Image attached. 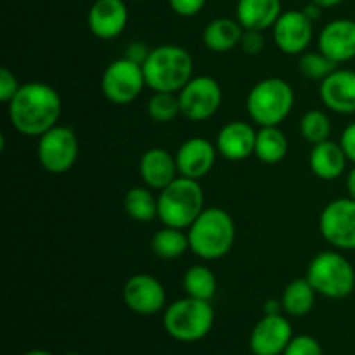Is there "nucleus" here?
Returning a JSON list of instances; mask_svg holds the SVG:
<instances>
[{
    "mask_svg": "<svg viewBox=\"0 0 355 355\" xmlns=\"http://www.w3.org/2000/svg\"><path fill=\"white\" fill-rule=\"evenodd\" d=\"M319 96L322 104L333 113H355V71L336 68L319 83Z\"/></svg>",
    "mask_w": 355,
    "mask_h": 355,
    "instance_id": "nucleus-18",
    "label": "nucleus"
},
{
    "mask_svg": "<svg viewBox=\"0 0 355 355\" xmlns=\"http://www.w3.org/2000/svg\"><path fill=\"white\" fill-rule=\"evenodd\" d=\"M182 286L187 297L210 302L217 293V277L207 266L196 263L184 272Z\"/></svg>",
    "mask_w": 355,
    "mask_h": 355,
    "instance_id": "nucleus-28",
    "label": "nucleus"
},
{
    "mask_svg": "<svg viewBox=\"0 0 355 355\" xmlns=\"http://www.w3.org/2000/svg\"><path fill=\"white\" fill-rule=\"evenodd\" d=\"M148 114L156 123H170L180 114L179 94L155 92L148 101Z\"/></svg>",
    "mask_w": 355,
    "mask_h": 355,
    "instance_id": "nucleus-30",
    "label": "nucleus"
},
{
    "mask_svg": "<svg viewBox=\"0 0 355 355\" xmlns=\"http://www.w3.org/2000/svg\"><path fill=\"white\" fill-rule=\"evenodd\" d=\"M187 250H189V238H187V232H184V229L163 225L151 238V252L158 259H179Z\"/></svg>",
    "mask_w": 355,
    "mask_h": 355,
    "instance_id": "nucleus-26",
    "label": "nucleus"
},
{
    "mask_svg": "<svg viewBox=\"0 0 355 355\" xmlns=\"http://www.w3.org/2000/svg\"><path fill=\"white\" fill-rule=\"evenodd\" d=\"M295 104V90L286 80L263 78L252 87L246 97V113L259 127H279Z\"/></svg>",
    "mask_w": 355,
    "mask_h": 355,
    "instance_id": "nucleus-4",
    "label": "nucleus"
},
{
    "mask_svg": "<svg viewBox=\"0 0 355 355\" xmlns=\"http://www.w3.org/2000/svg\"><path fill=\"white\" fill-rule=\"evenodd\" d=\"M347 162L349 158L340 142H333L331 139L312 146L311 156H309L312 173L321 180H335L342 177L347 168Z\"/></svg>",
    "mask_w": 355,
    "mask_h": 355,
    "instance_id": "nucleus-22",
    "label": "nucleus"
},
{
    "mask_svg": "<svg viewBox=\"0 0 355 355\" xmlns=\"http://www.w3.org/2000/svg\"><path fill=\"white\" fill-rule=\"evenodd\" d=\"M312 23L302 9L284 10L272 26L274 44L288 55L304 54L314 37Z\"/></svg>",
    "mask_w": 355,
    "mask_h": 355,
    "instance_id": "nucleus-12",
    "label": "nucleus"
},
{
    "mask_svg": "<svg viewBox=\"0 0 355 355\" xmlns=\"http://www.w3.org/2000/svg\"><path fill=\"white\" fill-rule=\"evenodd\" d=\"M347 191H349V198H352L355 201V165L347 175Z\"/></svg>",
    "mask_w": 355,
    "mask_h": 355,
    "instance_id": "nucleus-40",
    "label": "nucleus"
},
{
    "mask_svg": "<svg viewBox=\"0 0 355 355\" xmlns=\"http://www.w3.org/2000/svg\"><path fill=\"white\" fill-rule=\"evenodd\" d=\"M293 336V328L286 315L263 314L252 329L250 350L253 355H283Z\"/></svg>",
    "mask_w": 355,
    "mask_h": 355,
    "instance_id": "nucleus-13",
    "label": "nucleus"
},
{
    "mask_svg": "<svg viewBox=\"0 0 355 355\" xmlns=\"http://www.w3.org/2000/svg\"><path fill=\"white\" fill-rule=\"evenodd\" d=\"M170 9L180 17H193L203 10L207 0H168Z\"/></svg>",
    "mask_w": 355,
    "mask_h": 355,
    "instance_id": "nucleus-35",
    "label": "nucleus"
},
{
    "mask_svg": "<svg viewBox=\"0 0 355 355\" xmlns=\"http://www.w3.org/2000/svg\"><path fill=\"white\" fill-rule=\"evenodd\" d=\"M222 87L214 76H193L179 92L180 114L189 121H205L222 106Z\"/></svg>",
    "mask_w": 355,
    "mask_h": 355,
    "instance_id": "nucleus-10",
    "label": "nucleus"
},
{
    "mask_svg": "<svg viewBox=\"0 0 355 355\" xmlns=\"http://www.w3.org/2000/svg\"><path fill=\"white\" fill-rule=\"evenodd\" d=\"M336 66L338 64L326 54H322L321 51L304 52V54H300V59H298V69H300L302 75L307 76L309 80H315L319 83L326 76L331 75L336 69Z\"/></svg>",
    "mask_w": 355,
    "mask_h": 355,
    "instance_id": "nucleus-31",
    "label": "nucleus"
},
{
    "mask_svg": "<svg viewBox=\"0 0 355 355\" xmlns=\"http://www.w3.org/2000/svg\"><path fill=\"white\" fill-rule=\"evenodd\" d=\"M319 231L333 248L340 252L355 250V201L352 198L329 201L319 217Z\"/></svg>",
    "mask_w": 355,
    "mask_h": 355,
    "instance_id": "nucleus-11",
    "label": "nucleus"
},
{
    "mask_svg": "<svg viewBox=\"0 0 355 355\" xmlns=\"http://www.w3.org/2000/svg\"><path fill=\"white\" fill-rule=\"evenodd\" d=\"M123 208L132 220L148 224L153 218H158V196L148 186L132 187L125 194Z\"/></svg>",
    "mask_w": 355,
    "mask_h": 355,
    "instance_id": "nucleus-27",
    "label": "nucleus"
},
{
    "mask_svg": "<svg viewBox=\"0 0 355 355\" xmlns=\"http://www.w3.org/2000/svg\"><path fill=\"white\" fill-rule=\"evenodd\" d=\"M318 291L312 288L307 277H298L286 284L281 295L283 312L290 318H304L314 309Z\"/></svg>",
    "mask_w": 355,
    "mask_h": 355,
    "instance_id": "nucleus-24",
    "label": "nucleus"
},
{
    "mask_svg": "<svg viewBox=\"0 0 355 355\" xmlns=\"http://www.w3.org/2000/svg\"><path fill=\"white\" fill-rule=\"evenodd\" d=\"M217 146L205 137H191L175 153L179 175L200 180L211 172L217 159Z\"/></svg>",
    "mask_w": 355,
    "mask_h": 355,
    "instance_id": "nucleus-16",
    "label": "nucleus"
},
{
    "mask_svg": "<svg viewBox=\"0 0 355 355\" xmlns=\"http://www.w3.org/2000/svg\"><path fill=\"white\" fill-rule=\"evenodd\" d=\"M19 87L17 76L7 66H2V69H0V101L9 104L19 90Z\"/></svg>",
    "mask_w": 355,
    "mask_h": 355,
    "instance_id": "nucleus-33",
    "label": "nucleus"
},
{
    "mask_svg": "<svg viewBox=\"0 0 355 355\" xmlns=\"http://www.w3.org/2000/svg\"><path fill=\"white\" fill-rule=\"evenodd\" d=\"M305 12V16L309 17V19L311 21H315L318 19L319 16H321V10H322V7H319L318 3H314V2H311V0H309V3L307 6L304 7V9H302Z\"/></svg>",
    "mask_w": 355,
    "mask_h": 355,
    "instance_id": "nucleus-39",
    "label": "nucleus"
},
{
    "mask_svg": "<svg viewBox=\"0 0 355 355\" xmlns=\"http://www.w3.org/2000/svg\"><path fill=\"white\" fill-rule=\"evenodd\" d=\"M340 146L345 151L349 162L355 165V121L343 128L342 137H340Z\"/></svg>",
    "mask_w": 355,
    "mask_h": 355,
    "instance_id": "nucleus-37",
    "label": "nucleus"
},
{
    "mask_svg": "<svg viewBox=\"0 0 355 355\" xmlns=\"http://www.w3.org/2000/svg\"><path fill=\"white\" fill-rule=\"evenodd\" d=\"M290 142L279 127H260L257 130L255 153L253 155L266 165L281 163L288 155Z\"/></svg>",
    "mask_w": 355,
    "mask_h": 355,
    "instance_id": "nucleus-25",
    "label": "nucleus"
},
{
    "mask_svg": "<svg viewBox=\"0 0 355 355\" xmlns=\"http://www.w3.org/2000/svg\"><path fill=\"white\" fill-rule=\"evenodd\" d=\"M257 130L250 123L241 120L229 121L218 130L217 146L218 155L229 162H241L255 153Z\"/></svg>",
    "mask_w": 355,
    "mask_h": 355,
    "instance_id": "nucleus-19",
    "label": "nucleus"
},
{
    "mask_svg": "<svg viewBox=\"0 0 355 355\" xmlns=\"http://www.w3.org/2000/svg\"><path fill=\"white\" fill-rule=\"evenodd\" d=\"M283 355H324L319 340L311 335H297L288 343Z\"/></svg>",
    "mask_w": 355,
    "mask_h": 355,
    "instance_id": "nucleus-32",
    "label": "nucleus"
},
{
    "mask_svg": "<svg viewBox=\"0 0 355 355\" xmlns=\"http://www.w3.org/2000/svg\"><path fill=\"white\" fill-rule=\"evenodd\" d=\"M319 51L329 59L342 64L355 59V21L333 19L319 33Z\"/></svg>",
    "mask_w": 355,
    "mask_h": 355,
    "instance_id": "nucleus-17",
    "label": "nucleus"
},
{
    "mask_svg": "<svg viewBox=\"0 0 355 355\" xmlns=\"http://www.w3.org/2000/svg\"><path fill=\"white\" fill-rule=\"evenodd\" d=\"M239 47L245 54L248 55H257L263 51L266 47V38H263V31L260 30H245L243 31L241 42H239Z\"/></svg>",
    "mask_w": 355,
    "mask_h": 355,
    "instance_id": "nucleus-34",
    "label": "nucleus"
},
{
    "mask_svg": "<svg viewBox=\"0 0 355 355\" xmlns=\"http://www.w3.org/2000/svg\"><path fill=\"white\" fill-rule=\"evenodd\" d=\"M189 250L203 260H218L227 255L236 241V224L218 207L205 208L187 229Z\"/></svg>",
    "mask_w": 355,
    "mask_h": 355,
    "instance_id": "nucleus-3",
    "label": "nucleus"
},
{
    "mask_svg": "<svg viewBox=\"0 0 355 355\" xmlns=\"http://www.w3.org/2000/svg\"><path fill=\"white\" fill-rule=\"evenodd\" d=\"M311 2L318 3L322 9H328V7H336L343 2V0H311Z\"/></svg>",
    "mask_w": 355,
    "mask_h": 355,
    "instance_id": "nucleus-41",
    "label": "nucleus"
},
{
    "mask_svg": "<svg viewBox=\"0 0 355 355\" xmlns=\"http://www.w3.org/2000/svg\"><path fill=\"white\" fill-rule=\"evenodd\" d=\"M61 96L54 87L44 82H28L19 87L7 104L9 121L16 132L28 137H40L61 118Z\"/></svg>",
    "mask_w": 355,
    "mask_h": 355,
    "instance_id": "nucleus-1",
    "label": "nucleus"
},
{
    "mask_svg": "<svg viewBox=\"0 0 355 355\" xmlns=\"http://www.w3.org/2000/svg\"><path fill=\"white\" fill-rule=\"evenodd\" d=\"M300 134L312 146L329 141L331 120H329V116L322 110L307 111L300 120Z\"/></svg>",
    "mask_w": 355,
    "mask_h": 355,
    "instance_id": "nucleus-29",
    "label": "nucleus"
},
{
    "mask_svg": "<svg viewBox=\"0 0 355 355\" xmlns=\"http://www.w3.org/2000/svg\"><path fill=\"white\" fill-rule=\"evenodd\" d=\"M281 14V0H238L236 3V19L245 30H269Z\"/></svg>",
    "mask_w": 355,
    "mask_h": 355,
    "instance_id": "nucleus-21",
    "label": "nucleus"
},
{
    "mask_svg": "<svg viewBox=\"0 0 355 355\" xmlns=\"http://www.w3.org/2000/svg\"><path fill=\"white\" fill-rule=\"evenodd\" d=\"M38 163L49 173H64L73 168L78 158V137L66 125H55L38 137Z\"/></svg>",
    "mask_w": 355,
    "mask_h": 355,
    "instance_id": "nucleus-8",
    "label": "nucleus"
},
{
    "mask_svg": "<svg viewBox=\"0 0 355 355\" xmlns=\"http://www.w3.org/2000/svg\"><path fill=\"white\" fill-rule=\"evenodd\" d=\"M318 295L331 300L350 297L355 290V269L336 250H326L311 260L305 274Z\"/></svg>",
    "mask_w": 355,
    "mask_h": 355,
    "instance_id": "nucleus-7",
    "label": "nucleus"
},
{
    "mask_svg": "<svg viewBox=\"0 0 355 355\" xmlns=\"http://www.w3.org/2000/svg\"><path fill=\"white\" fill-rule=\"evenodd\" d=\"M149 52H151V49H149L148 45L144 44V42L135 40V42H130V44L127 45L123 58L130 59V61L137 62V64L142 66V64H144L146 59H148Z\"/></svg>",
    "mask_w": 355,
    "mask_h": 355,
    "instance_id": "nucleus-36",
    "label": "nucleus"
},
{
    "mask_svg": "<svg viewBox=\"0 0 355 355\" xmlns=\"http://www.w3.org/2000/svg\"><path fill=\"white\" fill-rule=\"evenodd\" d=\"M128 23V7L125 0H94L87 14V24L99 40L120 37Z\"/></svg>",
    "mask_w": 355,
    "mask_h": 355,
    "instance_id": "nucleus-15",
    "label": "nucleus"
},
{
    "mask_svg": "<svg viewBox=\"0 0 355 355\" xmlns=\"http://www.w3.org/2000/svg\"><path fill=\"white\" fill-rule=\"evenodd\" d=\"M139 173L149 189L162 191L179 177L175 156L163 148H151L139 159Z\"/></svg>",
    "mask_w": 355,
    "mask_h": 355,
    "instance_id": "nucleus-20",
    "label": "nucleus"
},
{
    "mask_svg": "<svg viewBox=\"0 0 355 355\" xmlns=\"http://www.w3.org/2000/svg\"><path fill=\"white\" fill-rule=\"evenodd\" d=\"M283 312V304H281V298L276 300V298H269V300L263 304V314H281Z\"/></svg>",
    "mask_w": 355,
    "mask_h": 355,
    "instance_id": "nucleus-38",
    "label": "nucleus"
},
{
    "mask_svg": "<svg viewBox=\"0 0 355 355\" xmlns=\"http://www.w3.org/2000/svg\"><path fill=\"white\" fill-rule=\"evenodd\" d=\"M245 28L238 19L232 17H215L205 26L203 44L211 52H229L234 47H239Z\"/></svg>",
    "mask_w": 355,
    "mask_h": 355,
    "instance_id": "nucleus-23",
    "label": "nucleus"
},
{
    "mask_svg": "<svg viewBox=\"0 0 355 355\" xmlns=\"http://www.w3.org/2000/svg\"><path fill=\"white\" fill-rule=\"evenodd\" d=\"M123 302L139 315H153L166 307V291L151 274H134L123 286Z\"/></svg>",
    "mask_w": 355,
    "mask_h": 355,
    "instance_id": "nucleus-14",
    "label": "nucleus"
},
{
    "mask_svg": "<svg viewBox=\"0 0 355 355\" xmlns=\"http://www.w3.org/2000/svg\"><path fill=\"white\" fill-rule=\"evenodd\" d=\"M23 355H52V354H51V352H47V350L33 349V350H28V352H24Z\"/></svg>",
    "mask_w": 355,
    "mask_h": 355,
    "instance_id": "nucleus-42",
    "label": "nucleus"
},
{
    "mask_svg": "<svg viewBox=\"0 0 355 355\" xmlns=\"http://www.w3.org/2000/svg\"><path fill=\"white\" fill-rule=\"evenodd\" d=\"M205 194L200 180L179 175L158 194V218L163 225L189 229L205 210Z\"/></svg>",
    "mask_w": 355,
    "mask_h": 355,
    "instance_id": "nucleus-5",
    "label": "nucleus"
},
{
    "mask_svg": "<svg viewBox=\"0 0 355 355\" xmlns=\"http://www.w3.org/2000/svg\"><path fill=\"white\" fill-rule=\"evenodd\" d=\"M146 85L142 66L120 58L106 66L101 78L103 96L113 104H128L137 99Z\"/></svg>",
    "mask_w": 355,
    "mask_h": 355,
    "instance_id": "nucleus-9",
    "label": "nucleus"
},
{
    "mask_svg": "<svg viewBox=\"0 0 355 355\" xmlns=\"http://www.w3.org/2000/svg\"><path fill=\"white\" fill-rule=\"evenodd\" d=\"M64 355H82V354H78V352H68V354H64Z\"/></svg>",
    "mask_w": 355,
    "mask_h": 355,
    "instance_id": "nucleus-43",
    "label": "nucleus"
},
{
    "mask_svg": "<svg viewBox=\"0 0 355 355\" xmlns=\"http://www.w3.org/2000/svg\"><path fill=\"white\" fill-rule=\"evenodd\" d=\"M132 2H144V0H132Z\"/></svg>",
    "mask_w": 355,
    "mask_h": 355,
    "instance_id": "nucleus-44",
    "label": "nucleus"
},
{
    "mask_svg": "<svg viewBox=\"0 0 355 355\" xmlns=\"http://www.w3.org/2000/svg\"><path fill=\"white\" fill-rule=\"evenodd\" d=\"M193 69V55L175 44L151 49L148 59L142 64L146 85L153 92L179 94L180 89L194 76Z\"/></svg>",
    "mask_w": 355,
    "mask_h": 355,
    "instance_id": "nucleus-2",
    "label": "nucleus"
},
{
    "mask_svg": "<svg viewBox=\"0 0 355 355\" xmlns=\"http://www.w3.org/2000/svg\"><path fill=\"white\" fill-rule=\"evenodd\" d=\"M215 311L208 300L184 297L172 302L163 312V328L173 340L194 343L203 340L211 331Z\"/></svg>",
    "mask_w": 355,
    "mask_h": 355,
    "instance_id": "nucleus-6",
    "label": "nucleus"
}]
</instances>
